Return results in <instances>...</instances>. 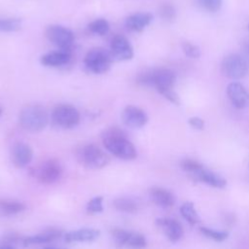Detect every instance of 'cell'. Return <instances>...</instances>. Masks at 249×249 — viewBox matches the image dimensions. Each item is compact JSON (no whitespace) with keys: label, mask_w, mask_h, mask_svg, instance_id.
<instances>
[{"label":"cell","mask_w":249,"mask_h":249,"mask_svg":"<svg viewBox=\"0 0 249 249\" xmlns=\"http://www.w3.org/2000/svg\"><path fill=\"white\" fill-rule=\"evenodd\" d=\"M101 138L105 149L113 156L124 160H134L137 157L134 145L121 128L108 127L102 132Z\"/></svg>","instance_id":"6da1fadb"},{"label":"cell","mask_w":249,"mask_h":249,"mask_svg":"<svg viewBox=\"0 0 249 249\" xmlns=\"http://www.w3.org/2000/svg\"><path fill=\"white\" fill-rule=\"evenodd\" d=\"M176 80L175 73L168 68H154L141 72L136 81L140 86L155 88L158 91L172 88Z\"/></svg>","instance_id":"7a4b0ae2"},{"label":"cell","mask_w":249,"mask_h":249,"mask_svg":"<svg viewBox=\"0 0 249 249\" xmlns=\"http://www.w3.org/2000/svg\"><path fill=\"white\" fill-rule=\"evenodd\" d=\"M19 125L30 132L43 130L49 123V115L44 107L40 105H28L18 115Z\"/></svg>","instance_id":"3957f363"},{"label":"cell","mask_w":249,"mask_h":249,"mask_svg":"<svg viewBox=\"0 0 249 249\" xmlns=\"http://www.w3.org/2000/svg\"><path fill=\"white\" fill-rule=\"evenodd\" d=\"M76 158L83 166L89 169H100L109 162L107 154L95 144H87L79 148Z\"/></svg>","instance_id":"277c9868"},{"label":"cell","mask_w":249,"mask_h":249,"mask_svg":"<svg viewBox=\"0 0 249 249\" xmlns=\"http://www.w3.org/2000/svg\"><path fill=\"white\" fill-rule=\"evenodd\" d=\"M114 61L109 50L103 48H93L89 50L85 58V68L93 74H103L107 72Z\"/></svg>","instance_id":"5b68a950"},{"label":"cell","mask_w":249,"mask_h":249,"mask_svg":"<svg viewBox=\"0 0 249 249\" xmlns=\"http://www.w3.org/2000/svg\"><path fill=\"white\" fill-rule=\"evenodd\" d=\"M80 113L70 104H59L55 106L51 114L52 124L59 129H71L80 123Z\"/></svg>","instance_id":"8992f818"},{"label":"cell","mask_w":249,"mask_h":249,"mask_svg":"<svg viewBox=\"0 0 249 249\" xmlns=\"http://www.w3.org/2000/svg\"><path fill=\"white\" fill-rule=\"evenodd\" d=\"M221 70L229 79L238 80L248 74V63L240 54L230 53L222 60Z\"/></svg>","instance_id":"52a82bcc"},{"label":"cell","mask_w":249,"mask_h":249,"mask_svg":"<svg viewBox=\"0 0 249 249\" xmlns=\"http://www.w3.org/2000/svg\"><path fill=\"white\" fill-rule=\"evenodd\" d=\"M47 39L58 49L69 50L74 43V33L67 27L58 24H53L46 29Z\"/></svg>","instance_id":"ba28073f"},{"label":"cell","mask_w":249,"mask_h":249,"mask_svg":"<svg viewBox=\"0 0 249 249\" xmlns=\"http://www.w3.org/2000/svg\"><path fill=\"white\" fill-rule=\"evenodd\" d=\"M62 167L58 160L51 159L42 162L34 171V177L44 185H51L59 180Z\"/></svg>","instance_id":"9c48e42d"},{"label":"cell","mask_w":249,"mask_h":249,"mask_svg":"<svg viewBox=\"0 0 249 249\" xmlns=\"http://www.w3.org/2000/svg\"><path fill=\"white\" fill-rule=\"evenodd\" d=\"M113 241L121 247L143 248L147 245V240L143 234L133 231L115 229L112 231Z\"/></svg>","instance_id":"30bf717a"},{"label":"cell","mask_w":249,"mask_h":249,"mask_svg":"<svg viewBox=\"0 0 249 249\" xmlns=\"http://www.w3.org/2000/svg\"><path fill=\"white\" fill-rule=\"evenodd\" d=\"M109 51L114 60L125 61L133 57V48L129 41L123 35H115L112 38Z\"/></svg>","instance_id":"8fae6325"},{"label":"cell","mask_w":249,"mask_h":249,"mask_svg":"<svg viewBox=\"0 0 249 249\" xmlns=\"http://www.w3.org/2000/svg\"><path fill=\"white\" fill-rule=\"evenodd\" d=\"M123 123L130 128H141L148 122L147 113L134 105H127L122 112Z\"/></svg>","instance_id":"7c38bea8"},{"label":"cell","mask_w":249,"mask_h":249,"mask_svg":"<svg viewBox=\"0 0 249 249\" xmlns=\"http://www.w3.org/2000/svg\"><path fill=\"white\" fill-rule=\"evenodd\" d=\"M227 95L231 104L238 109L249 107V91L238 82H231L227 87Z\"/></svg>","instance_id":"4fadbf2b"},{"label":"cell","mask_w":249,"mask_h":249,"mask_svg":"<svg viewBox=\"0 0 249 249\" xmlns=\"http://www.w3.org/2000/svg\"><path fill=\"white\" fill-rule=\"evenodd\" d=\"M33 159V150L32 148L24 143L18 142L13 145L11 150V160L18 168H23L27 166Z\"/></svg>","instance_id":"5bb4252c"},{"label":"cell","mask_w":249,"mask_h":249,"mask_svg":"<svg viewBox=\"0 0 249 249\" xmlns=\"http://www.w3.org/2000/svg\"><path fill=\"white\" fill-rule=\"evenodd\" d=\"M156 225L171 242H176L183 236V228L181 224L174 219L158 218L156 220Z\"/></svg>","instance_id":"9a60e30c"},{"label":"cell","mask_w":249,"mask_h":249,"mask_svg":"<svg viewBox=\"0 0 249 249\" xmlns=\"http://www.w3.org/2000/svg\"><path fill=\"white\" fill-rule=\"evenodd\" d=\"M100 236V231L91 228H84L68 231L63 234L66 243H82L92 242Z\"/></svg>","instance_id":"2e32d148"},{"label":"cell","mask_w":249,"mask_h":249,"mask_svg":"<svg viewBox=\"0 0 249 249\" xmlns=\"http://www.w3.org/2000/svg\"><path fill=\"white\" fill-rule=\"evenodd\" d=\"M71 51L58 49L43 54L40 58V62L47 67H59L66 65L71 60Z\"/></svg>","instance_id":"e0dca14e"},{"label":"cell","mask_w":249,"mask_h":249,"mask_svg":"<svg viewBox=\"0 0 249 249\" xmlns=\"http://www.w3.org/2000/svg\"><path fill=\"white\" fill-rule=\"evenodd\" d=\"M62 234H63L62 231H59V230L49 229V230L44 231L41 233L23 237L22 246L23 247H29V246H32V245H41V244L53 242L54 240L60 238Z\"/></svg>","instance_id":"ac0fdd59"},{"label":"cell","mask_w":249,"mask_h":249,"mask_svg":"<svg viewBox=\"0 0 249 249\" xmlns=\"http://www.w3.org/2000/svg\"><path fill=\"white\" fill-rule=\"evenodd\" d=\"M153 20V15L150 13H136L130 15L125 19V27L134 32H140L146 28Z\"/></svg>","instance_id":"d6986e66"},{"label":"cell","mask_w":249,"mask_h":249,"mask_svg":"<svg viewBox=\"0 0 249 249\" xmlns=\"http://www.w3.org/2000/svg\"><path fill=\"white\" fill-rule=\"evenodd\" d=\"M149 194L153 202L161 208H169L175 202V197L173 194L163 188L154 187L150 189Z\"/></svg>","instance_id":"ffe728a7"},{"label":"cell","mask_w":249,"mask_h":249,"mask_svg":"<svg viewBox=\"0 0 249 249\" xmlns=\"http://www.w3.org/2000/svg\"><path fill=\"white\" fill-rule=\"evenodd\" d=\"M193 177L196 178L197 181L203 182L213 188L223 189L227 185V181L225 178L211 170L206 169L204 166L199 171H197Z\"/></svg>","instance_id":"44dd1931"},{"label":"cell","mask_w":249,"mask_h":249,"mask_svg":"<svg viewBox=\"0 0 249 249\" xmlns=\"http://www.w3.org/2000/svg\"><path fill=\"white\" fill-rule=\"evenodd\" d=\"M26 209L24 203L14 199L0 200V216L11 217L23 212Z\"/></svg>","instance_id":"7402d4cb"},{"label":"cell","mask_w":249,"mask_h":249,"mask_svg":"<svg viewBox=\"0 0 249 249\" xmlns=\"http://www.w3.org/2000/svg\"><path fill=\"white\" fill-rule=\"evenodd\" d=\"M113 206L120 212L124 213H136L138 210V203L131 197L121 196L113 201Z\"/></svg>","instance_id":"603a6c76"},{"label":"cell","mask_w":249,"mask_h":249,"mask_svg":"<svg viewBox=\"0 0 249 249\" xmlns=\"http://www.w3.org/2000/svg\"><path fill=\"white\" fill-rule=\"evenodd\" d=\"M180 214L190 225L195 226L200 222L199 215L192 201H186L180 206Z\"/></svg>","instance_id":"cb8c5ba5"},{"label":"cell","mask_w":249,"mask_h":249,"mask_svg":"<svg viewBox=\"0 0 249 249\" xmlns=\"http://www.w3.org/2000/svg\"><path fill=\"white\" fill-rule=\"evenodd\" d=\"M22 239L23 237L16 232H8L0 238V249H14L18 245L22 246Z\"/></svg>","instance_id":"d4e9b609"},{"label":"cell","mask_w":249,"mask_h":249,"mask_svg":"<svg viewBox=\"0 0 249 249\" xmlns=\"http://www.w3.org/2000/svg\"><path fill=\"white\" fill-rule=\"evenodd\" d=\"M88 28L92 34H95L98 36H103L109 32L110 25L106 19L98 18V19H95V20L89 22L88 25Z\"/></svg>","instance_id":"484cf974"},{"label":"cell","mask_w":249,"mask_h":249,"mask_svg":"<svg viewBox=\"0 0 249 249\" xmlns=\"http://www.w3.org/2000/svg\"><path fill=\"white\" fill-rule=\"evenodd\" d=\"M199 231L204 236L219 242L224 241L229 237V232L227 231H218V230H214L206 227H200Z\"/></svg>","instance_id":"4316f807"},{"label":"cell","mask_w":249,"mask_h":249,"mask_svg":"<svg viewBox=\"0 0 249 249\" xmlns=\"http://www.w3.org/2000/svg\"><path fill=\"white\" fill-rule=\"evenodd\" d=\"M21 27L19 18H3L0 19V32H15Z\"/></svg>","instance_id":"83f0119b"},{"label":"cell","mask_w":249,"mask_h":249,"mask_svg":"<svg viewBox=\"0 0 249 249\" xmlns=\"http://www.w3.org/2000/svg\"><path fill=\"white\" fill-rule=\"evenodd\" d=\"M196 5L207 12L216 13L218 12L223 4V0H196Z\"/></svg>","instance_id":"f1b7e54d"},{"label":"cell","mask_w":249,"mask_h":249,"mask_svg":"<svg viewBox=\"0 0 249 249\" xmlns=\"http://www.w3.org/2000/svg\"><path fill=\"white\" fill-rule=\"evenodd\" d=\"M86 209L89 214H98L103 212V197L102 196L92 197L87 203Z\"/></svg>","instance_id":"f546056e"},{"label":"cell","mask_w":249,"mask_h":249,"mask_svg":"<svg viewBox=\"0 0 249 249\" xmlns=\"http://www.w3.org/2000/svg\"><path fill=\"white\" fill-rule=\"evenodd\" d=\"M180 165L184 171L190 173L192 176H194L197 171H199L203 167V165L201 163H199L194 160H191V159H186V160H182Z\"/></svg>","instance_id":"4dcf8cb0"},{"label":"cell","mask_w":249,"mask_h":249,"mask_svg":"<svg viewBox=\"0 0 249 249\" xmlns=\"http://www.w3.org/2000/svg\"><path fill=\"white\" fill-rule=\"evenodd\" d=\"M160 17L165 21H172L176 18V10L170 4L161 5L159 10Z\"/></svg>","instance_id":"1f68e13d"},{"label":"cell","mask_w":249,"mask_h":249,"mask_svg":"<svg viewBox=\"0 0 249 249\" xmlns=\"http://www.w3.org/2000/svg\"><path fill=\"white\" fill-rule=\"evenodd\" d=\"M182 50L184 53L191 58H198L200 56V50L197 46L190 43V42H183L182 43Z\"/></svg>","instance_id":"d6a6232c"},{"label":"cell","mask_w":249,"mask_h":249,"mask_svg":"<svg viewBox=\"0 0 249 249\" xmlns=\"http://www.w3.org/2000/svg\"><path fill=\"white\" fill-rule=\"evenodd\" d=\"M162 96H164L167 100H169L170 102L174 103V104H179L180 103V99L179 96L177 95V93L172 89V88H167V89H163L159 91Z\"/></svg>","instance_id":"836d02e7"},{"label":"cell","mask_w":249,"mask_h":249,"mask_svg":"<svg viewBox=\"0 0 249 249\" xmlns=\"http://www.w3.org/2000/svg\"><path fill=\"white\" fill-rule=\"evenodd\" d=\"M189 124L195 128V129H197V130H201L204 128V121L198 117H192L189 119L188 121Z\"/></svg>","instance_id":"e575fe53"},{"label":"cell","mask_w":249,"mask_h":249,"mask_svg":"<svg viewBox=\"0 0 249 249\" xmlns=\"http://www.w3.org/2000/svg\"><path fill=\"white\" fill-rule=\"evenodd\" d=\"M223 220L224 222L229 225V226H232L235 223V217L232 213L231 212H226L223 214Z\"/></svg>","instance_id":"d590c367"},{"label":"cell","mask_w":249,"mask_h":249,"mask_svg":"<svg viewBox=\"0 0 249 249\" xmlns=\"http://www.w3.org/2000/svg\"><path fill=\"white\" fill-rule=\"evenodd\" d=\"M243 50H244V53H246L247 57L249 58V39H246L243 42Z\"/></svg>","instance_id":"8d00e7d4"},{"label":"cell","mask_w":249,"mask_h":249,"mask_svg":"<svg viewBox=\"0 0 249 249\" xmlns=\"http://www.w3.org/2000/svg\"><path fill=\"white\" fill-rule=\"evenodd\" d=\"M1 115H2V109L0 108V117H1Z\"/></svg>","instance_id":"74e56055"},{"label":"cell","mask_w":249,"mask_h":249,"mask_svg":"<svg viewBox=\"0 0 249 249\" xmlns=\"http://www.w3.org/2000/svg\"><path fill=\"white\" fill-rule=\"evenodd\" d=\"M247 27H248V30H249V23H248V26H247Z\"/></svg>","instance_id":"f35d334b"}]
</instances>
